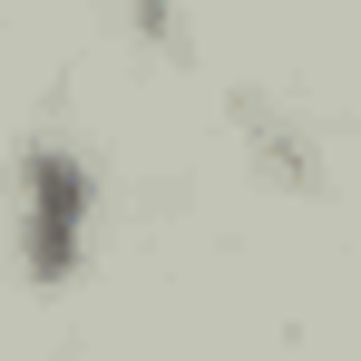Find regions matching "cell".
I'll list each match as a JSON object with an SVG mask.
<instances>
[{"mask_svg":"<svg viewBox=\"0 0 361 361\" xmlns=\"http://www.w3.org/2000/svg\"><path fill=\"white\" fill-rule=\"evenodd\" d=\"M30 185H39V235H30V274H59L68 264V235H78V205H88V185L68 157H30Z\"/></svg>","mask_w":361,"mask_h":361,"instance_id":"1","label":"cell"}]
</instances>
